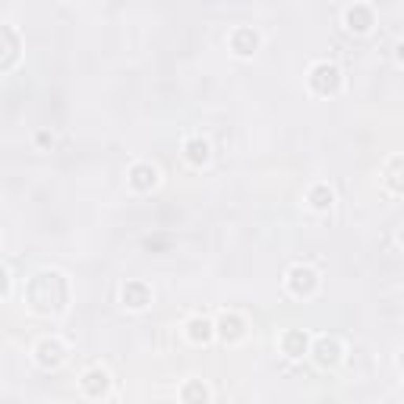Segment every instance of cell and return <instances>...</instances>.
<instances>
[{
  "label": "cell",
  "instance_id": "1",
  "mask_svg": "<svg viewBox=\"0 0 404 404\" xmlns=\"http://www.w3.org/2000/svg\"><path fill=\"white\" fill-rule=\"evenodd\" d=\"M309 88H313L316 95H335L341 88V69L325 60L316 63V67L309 69Z\"/></svg>",
  "mask_w": 404,
  "mask_h": 404
},
{
  "label": "cell",
  "instance_id": "2",
  "mask_svg": "<svg viewBox=\"0 0 404 404\" xmlns=\"http://www.w3.org/2000/svg\"><path fill=\"white\" fill-rule=\"evenodd\" d=\"M288 290L294 297H313L319 290V275L309 265H294L288 271Z\"/></svg>",
  "mask_w": 404,
  "mask_h": 404
},
{
  "label": "cell",
  "instance_id": "3",
  "mask_svg": "<svg viewBox=\"0 0 404 404\" xmlns=\"http://www.w3.org/2000/svg\"><path fill=\"white\" fill-rule=\"evenodd\" d=\"M120 300H123V307H130V309H145L152 303V290L145 288L142 281H126L123 290H120Z\"/></svg>",
  "mask_w": 404,
  "mask_h": 404
},
{
  "label": "cell",
  "instance_id": "4",
  "mask_svg": "<svg viewBox=\"0 0 404 404\" xmlns=\"http://www.w3.org/2000/svg\"><path fill=\"white\" fill-rule=\"evenodd\" d=\"M35 357L41 366H60L63 360H67V351H63V344L57 338H44L41 344L35 347Z\"/></svg>",
  "mask_w": 404,
  "mask_h": 404
},
{
  "label": "cell",
  "instance_id": "5",
  "mask_svg": "<svg viewBox=\"0 0 404 404\" xmlns=\"http://www.w3.org/2000/svg\"><path fill=\"white\" fill-rule=\"evenodd\" d=\"M259 48V35L252 29H234L231 32V50L237 57H252Z\"/></svg>",
  "mask_w": 404,
  "mask_h": 404
},
{
  "label": "cell",
  "instance_id": "6",
  "mask_svg": "<svg viewBox=\"0 0 404 404\" xmlns=\"http://www.w3.org/2000/svg\"><path fill=\"white\" fill-rule=\"evenodd\" d=\"M155 183H158V168H152L149 161L133 164V170H130V187H133V189L145 193V189H152Z\"/></svg>",
  "mask_w": 404,
  "mask_h": 404
},
{
  "label": "cell",
  "instance_id": "7",
  "mask_svg": "<svg viewBox=\"0 0 404 404\" xmlns=\"http://www.w3.org/2000/svg\"><path fill=\"white\" fill-rule=\"evenodd\" d=\"M183 155H187V161L193 164V168H202V164H208V158H212V149H208L206 139L193 136V139H187V145H183Z\"/></svg>",
  "mask_w": 404,
  "mask_h": 404
},
{
  "label": "cell",
  "instance_id": "8",
  "mask_svg": "<svg viewBox=\"0 0 404 404\" xmlns=\"http://www.w3.org/2000/svg\"><path fill=\"white\" fill-rule=\"evenodd\" d=\"M344 22H347V29L351 32H357V35H366L370 32V25H372V13H370V6H351L347 10V16H344Z\"/></svg>",
  "mask_w": 404,
  "mask_h": 404
},
{
  "label": "cell",
  "instance_id": "9",
  "mask_svg": "<svg viewBox=\"0 0 404 404\" xmlns=\"http://www.w3.org/2000/svg\"><path fill=\"white\" fill-rule=\"evenodd\" d=\"M107 382H111V376L95 366V370H88L86 376H82V391L92 395V398H98V395H105V391H107Z\"/></svg>",
  "mask_w": 404,
  "mask_h": 404
},
{
  "label": "cell",
  "instance_id": "10",
  "mask_svg": "<svg viewBox=\"0 0 404 404\" xmlns=\"http://www.w3.org/2000/svg\"><path fill=\"white\" fill-rule=\"evenodd\" d=\"M316 360L322 366H335L341 360V344L335 338H319L316 341Z\"/></svg>",
  "mask_w": 404,
  "mask_h": 404
},
{
  "label": "cell",
  "instance_id": "11",
  "mask_svg": "<svg viewBox=\"0 0 404 404\" xmlns=\"http://www.w3.org/2000/svg\"><path fill=\"white\" fill-rule=\"evenodd\" d=\"M187 335L193 344H206V341L215 335V325L208 319H202V316H193V319L187 322Z\"/></svg>",
  "mask_w": 404,
  "mask_h": 404
},
{
  "label": "cell",
  "instance_id": "12",
  "mask_svg": "<svg viewBox=\"0 0 404 404\" xmlns=\"http://www.w3.org/2000/svg\"><path fill=\"white\" fill-rule=\"evenodd\" d=\"M307 202L316 208V212H325V208H332V202H335V193L325 187V183H316V187H309V193H307Z\"/></svg>",
  "mask_w": 404,
  "mask_h": 404
},
{
  "label": "cell",
  "instance_id": "13",
  "mask_svg": "<svg viewBox=\"0 0 404 404\" xmlns=\"http://www.w3.org/2000/svg\"><path fill=\"white\" fill-rule=\"evenodd\" d=\"M218 332H221V338H224V341H240L246 335V325H243L240 316H224L221 325H218Z\"/></svg>",
  "mask_w": 404,
  "mask_h": 404
},
{
  "label": "cell",
  "instance_id": "14",
  "mask_svg": "<svg viewBox=\"0 0 404 404\" xmlns=\"http://www.w3.org/2000/svg\"><path fill=\"white\" fill-rule=\"evenodd\" d=\"M281 347L288 357H303V351H307V335L303 332H288L281 338Z\"/></svg>",
  "mask_w": 404,
  "mask_h": 404
},
{
  "label": "cell",
  "instance_id": "15",
  "mask_svg": "<svg viewBox=\"0 0 404 404\" xmlns=\"http://www.w3.org/2000/svg\"><path fill=\"white\" fill-rule=\"evenodd\" d=\"M183 398H208V391L206 389H199V385H189V389H183Z\"/></svg>",
  "mask_w": 404,
  "mask_h": 404
},
{
  "label": "cell",
  "instance_id": "16",
  "mask_svg": "<svg viewBox=\"0 0 404 404\" xmlns=\"http://www.w3.org/2000/svg\"><path fill=\"white\" fill-rule=\"evenodd\" d=\"M6 288H10V275H6V269L0 265V297L6 294Z\"/></svg>",
  "mask_w": 404,
  "mask_h": 404
}]
</instances>
